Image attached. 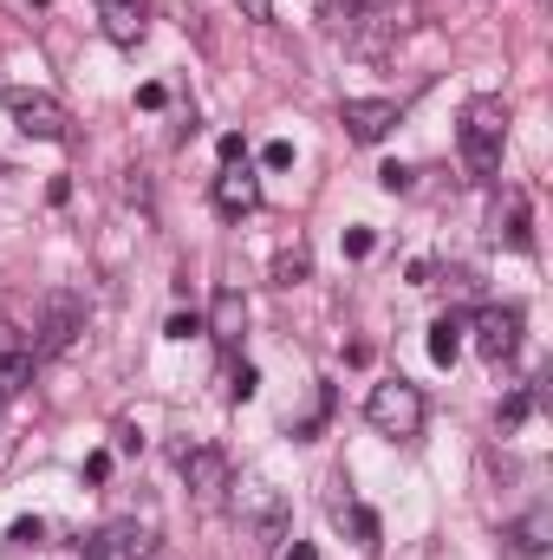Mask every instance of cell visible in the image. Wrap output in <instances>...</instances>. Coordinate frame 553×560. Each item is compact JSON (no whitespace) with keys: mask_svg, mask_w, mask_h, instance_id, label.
<instances>
[{"mask_svg":"<svg viewBox=\"0 0 553 560\" xmlns=\"http://www.w3.org/2000/svg\"><path fill=\"white\" fill-rule=\"evenodd\" d=\"M456 138H462L469 170H475V176H489V170L502 163V143H508V105H502V98H469V105H462Z\"/></svg>","mask_w":553,"mask_h":560,"instance_id":"obj_1","label":"cell"},{"mask_svg":"<svg viewBox=\"0 0 553 560\" xmlns=\"http://www.w3.org/2000/svg\"><path fill=\"white\" fill-rule=\"evenodd\" d=\"M228 502H235V522H242L255 541H280V535H286V495H280L268 476L228 482Z\"/></svg>","mask_w":553,"mask_h":560,"instance_id":"obj_2","label":"cell"},{"mask_svg":"<svg viewBox=\"0 0 553 560\" xmlns=\"http://www.w3.org/2000/svg\"><path fill=\"white\" fill-rule=\"evenodd\" d=\"M365 418H372L378 436H416L423 430V392H416L411 378H385V385H372Z\"/></svg>","mask_w":553,"mask_h":560,"instance_id":"obj_3","label":"cell"},{"mask_svg":"<svg viewBox=\"0 0 553 560\" xmlns=\"http://www.w3.org/2000/svg\"><path fill=\"white\" fill-rule=\"evenodd\" d=\"M79 332H85V300H79V293H46V306H39V326H33V359H52V352H66Z\"/></svg>","mask_w":553,"mask_h":560,"instance_id":"obj_4","label":"cell"},{"mask_svg":"<svg viewBox=\"0 0 553 560\" xmlns=\"http://www.w3.org/2000/svg\"><path fill=\"white\" fill-rule=\"evenodd\" d=\"M469 332H475V352H482L489 365H502V359L521 352V306H482Z\"/></svg>","mask_w":553,"mask_h":560,"instance_id":"obj_5","label":"cell"},{"mask_svg":"<svg viewBox=\"0 0 553 560\" xmlns=\"http://www.w3.org/2000/svg\"><path fill=\"white\" fill-rule=\"evenodd\" d=\"M7 112H13V125L26 131V138H39V143H59L66 138V105L59 98H46V92H7Z\"/></svg>","mask_w":553,"mask_h":560,"instance_id":"obj_6","label":"cell"},{"mask_svg":"<svg viewBox=\"0 0 553 560\" xmlns=\"http://www.w3.org/2000/svg\"><path fill=\"white\" fill-rule=\"evenodd\" d=\"M183 482H189L196 502H222L228 482H235V469H228V456L215 443H196V450H183Z\"/></svg>","mask_w":553,"mask_h":560,"instance_id":"obj_7","label":"cell"},{"mask_svg":"<svg viewBox=\"0 0 553 560\" xmlns=\"http://www.w3.org/2000/svg\"><path fill=\"white\" fill-rule=\"evenodd\" d=\"M150 555H156V535L143 522H105L85 541V560H150Z\"/></svg>","mask_w":553,"mask_h":560,"instance_id":"obj_8","label":"cell"},{"mask_svg":"<svg viewBox=\"0 0 553 560\" xmlns=\"http://www.w3.org/2000/svg\"><path fill=\"white\" fill-rule=\"evenodd\" d=\"M391 125H404V112H398L391 98H345V131L358 143L391 138Z\"/></svg>","mask_w":553,"mask_h":560,"instance_id":"obj_9","label":"cell"},{"mask_svg":"<svg viewBox=\"0 0 553 560\" xmlns=\"http://www.w3.org/2000/svg\"><path fill=\"white\" fill-rule=\"evenodd\" d=\"M98 26L111 46H138L150 33V0H98Z\"/></svg>","mask_w":553,"mask_h":560,"instance_id":"obj_10","label":"cell"},{"mask_svg":"<svg viewBox=\"0 0 553 560\" xmlns=\"http://www.w3.org/2000/svg\"><path fill=\"white\" fill-rule=\"evenodd\" d=\"M215 209H222L228 222H242V215H255V209H261V183L248 176V163H235V170H222V176H215Z\"/></svg>","mask_w":553,"mask_h":560,"instance_id":"obj_11","label":"cell"},{"mask_svg":"<svg viewBox=\"0 0 553 560\" xmlns=\"http://www.w3.org/2000/svg\"><path fill=\"white\" fill-rule=\"evenodd\" d=\"M489 222H495V242H508V248H521V255L534 248V235H528V196H521V189H502Z\"/></svg>","mask_w":553,"mask_h":560,"instance_id":"obj_12","label":"cell"},{"mask_svg":"<svg viewBox=\"0 0 553 560\" xmlns=\"http://www.w3.org/2000/svg\"><path fill=\"white\" fill-rule=\"evenodd\" d=\"M209 332H215V346H242V332H248V300H242V287H222V293H215Z\"/></svg>","mask_w":553,"mask_h":560,"instance_id":"obj_13","label":"cell"},{"mask_svg":"<svg viewBox=\"0 0 553 560\" xmlns=\"http://www.w3.org/2000/svg\"><path fill=\"white\" fill-rule=\"evenodd\" d=\"M508 541H515V555H528V560L548 555V548H553V515H548V509H528V515L508 528Z\"/></svg>","mask_w":553,"mask_h":560,"instance_id":"obj_14","label":"cell"},{"mask_svg":"<svg viewBox=\"0 0 553 560\" xmlns=\"http://www.w3.org/2000/svg\"><path fill=\"white\" fill-rule=\"evenodd\" d=\"M430 359H436V365H456V359H462V319H456V313H443V319L430 326Z\"/></svg>","mask_w":553,"mask_h":560,"instance_id":"obj_15","label":"cell"},{"mask_svg":"<svg viewBox=\"0 0 553 560\" xmlns=\"http://www.w3.org/2000/svg\"><path fill=\"white\" fill-rule=\"evenodd\" d=\"M306 275H313V255H306V242L280 248V261H274V280H280V287H293V280H306Z\"/></svg>","mask_w":553,"mask_h":560,"instance_id":"obj_16","label":"cell"},{"mask_svg":"<svg viewBox=\"0 0 553 560\" xmlns=\"http://www.w3.org/2000/svg\"><path fill=\"white\" fill-rule=\"evenodd\" d=\"M339 509V522H352V535L365 541V548H378V515L372 509H358V502H332Z\"/></svg>","mask_w":553,"mask_h":560,"instance_id":"obj_17","label":"cell"},{"mask_svg":"<svg viewBox=\"0 0 553 560\" xmlns=\"http://www.w3.org/2000/svg\"><path fill=\"white\" fill-rule=\"evenodd\" d=\"M255 392H261V372H255V365H235V378H228V398H235V405H248Z\"/></svg>","mask_w":553,"mask_h":560,"instance_id":"obj_18","label":"cell"},{"mask_svg":"<svg viewBox=\"0 0 553 560\" xmlns=\"http://www.w3.org/2000/svg\"><path fill=\"white\" fill-rule=\"evenodd\" d=\"M378 189L404 196V189H411V170H404V163H385V170H378Z\"/></svg>","mask_w":553,"mask_h":560,"instance_id":"obj_19","label":"cell"},{"mask_svg":"<svg viewBox=\"0 0 553 560\" xmlns=\"http://www.w3.org/2000/svg\"><path fill=\"white\" fill-rule=\"evenodd\" d=\"M528 411H534V398H528V392H515V398L502 405V430H515V423L528 418Z\"/></svg>","mask_w":553,"mask_h":560,"instance_id":"obj_20","label":"cell"},{"mask_svg":"<svg viewBox=\"0 0 553 560\" xmlns=\"http://www.w3.org/2000/svg\"><path fill=\"white\" fill-rule=\"evenodd\" d=\"M215 150H222V163H228V170H235V163H248V143H242V131H228Z\"/></svg>","mask_w":553,"mask_h":560,"instance_id":"obj_21","label":"cell"},{"mask_svg":"<svg viewBox=\"0 0 553 560\" xmlns=\"http://www.w3.org/2000/svg\"><path fill=\"white\" fill-rule=\"evenodd\" d=\"M345 255L365 261V255H372V229H345Z\"/></svg>","mask_w":553,"mask_h":560,"instance_id":"obj_22","label":"cell"},{"mask_svg":"<svg viewBox=\"0 0 553 560\" xmlns=\"http://www.w3.org/2000/svg\"><path fill=\"white\" fill-rule=\"evenodd\" d=\"M105 476H111V450H92L85 456V482H105Z\"/></svg>","mask_w":553,"mask_h":560,"instance_id":"obj_23","label":"cell"},{"mask_svg":"<svg viewBox=\"0 0 553 560\" xmlns=\"http://www.w3.org/2000/svg\"><path fill=\"white\" fill-rule=\"evenodd\" d=\"M13 541H26V548H33V541H46V522H39V515H26V522H13Z\"/></svg>","mask_w":553,"mask_h":560,"instance_id":"obj_24","label":"cell"},{"mask_svg":"<svg viewBox=\"0 0 553 560\" xmlns=\"http://www.w3.org/2000/svg\"><path fill=\"white\" fill-rule=\"evenodd\" d=\"M261 163H268V170H286V163H293V143H286V138H274L268 150H261Z\"/></svg>","mask_w":553,"mask_h":560,"instance_id":"obj_25","label":"cell"},{"mask_svg":"<svg viewBox=\"0 0 553 560\" xmlns=\"http://www.w3.org/2000/svg\"><path fill=\"white\" fill-rule=\"evenodd\" d=\"M163 98H169V92H163L156 79H150V85H138V105H143V112H163Z\"/></svg>","mask_w":553,"mask_h":560,"instance_id":"obj_26","label":"cell"},{"mask_svg":"<svg viewBox=\"0 0 553 560\" xmlns=\"http://www.w3.org/2000/svg\"><path fill=\"white\" fill-rule=\"evenodd\" d=\"M163 332H169V339H189V332H196V313H169V326H163Z\"/></svg>","mask_w":553,"mask_h":560,"instance_id":"obj_27","label":"cell"},{"mask_svg":"<svg viewBox=\"0 0 553 560\" xmlns=\"http://www.w3.org/2000/svg\"><path fill=\"white\" fill-rule=\"evenodd\" d=\"M242 13L248 20H274V0H242Z\"/></svg>","mask_w":553,"mask_h":560,"instance_id":"obj_28","label":"cell"},{"mask_svg":"<svg viewBox=\"0 0 553 560\" xmlns=\"http://www.w3.org/2000/svg\"><path fill=\"white\" fill-rule=\"evenodd\" d=\"M280 560H319V555H313V541H293V548H286Z\"/></svg>","mask_w":553,"mask_h":560,"instance_id":"obj_29","label":"cell"}]
</instances>
